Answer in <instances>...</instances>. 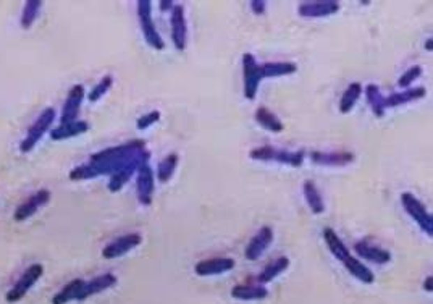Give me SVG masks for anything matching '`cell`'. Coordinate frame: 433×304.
<instances>
[{
	"mask_svg": "<svg viewBox=\"0 0 433 304\" xmlns=\"http://www.w3.org/2000/svg\"><path fill=\"white\" fill-rule=\"evenodd\" d=\"M146 149V143L141 139H135V141L120 144V146L107 147L104 151L91 156L89 162L85 166H80L70 172L71 182H78V180H91L97 178L101 175H113L117 170H120L125 164Z\"/></svg>",
	"mask_w": 433,
	"mask_h": 304,
	"instance_id": "1",
	"label": "cell"
},
{
	"mask_svg": "<svg viewBox=\"0 0 433 304\" xmlns=\"http://www.w3.org/2000/svg\"><path fill=\"white\" fill-rule=\"evenodd\" d=\"M54 120H55V110L52 107H45V109L39 113V117L36 118L33 125L29 126V130L27 131V136L23 138V141L20 143V151L23 154L33 151L36 144L41 141V138L50 130Z\"/></svg>",
	"mask_w": 433,
	"mask_h": 304,
	"instance_id": "2",
	"label": "cell"
},
{
	"mask_svg": "<svg viewBox=\"0 0 433 304\" xmlns=\"http://www.w3.org/2000/svg\"><path fill=\"white\" fill-rule=\"evenodd\" d=\"M138 20H139V27H141L142 36H144V39H146V43L151 45L152 49L163 50L165 41L162 39V36L159 34V31L152 20V2H149V0H139Z\"/></svg>",
	"mask_w": 433,
	"mask_h": 304,
	"instance_id": "3",
	"label": "cell"
},
{
	"mask_svg": "<svg viewBox=\"0 0 433 304\" xmlns=\"http://www.w3.org/2000/svg\"><path fill=\"white\" fill-rule=\"evenodd\" d=\"M249 157L252 159V161H260V162L275 161L278 164H286V166H291V167H301L304 162V151L291 152V151H285V149L262 146V147L252 149Z\"/></svg>",
	"mask_w": 433,
	"mask_h": 304,
	"instance_id": "4",
	"label": "cell"
},
{
	"mask_svg": "<svg viewBox=\"0 0 433 304\" xmlns=\"http://www.w3.org/2000/svg\"><path fill=\"white\" fill-rule=\"evenodd\" d=\"M149 159H151V152L146 151V149L138 152L136 156L130 159V161H128L120 170H117L115 173L110 175V180H108V191L110 193L120 191V189L130 182L133 175L138 173V170L141 168L144 164H149Z\"/></svg>",
	"mask_w": 433,
	"mask_h": 304,
	"instance_id": "5",
	"label": "cell"
},
{
	"mask_svg": "<svg viewBox=\"0 0 433 304\" xmlns=\"http://www.w3.org/2000/svg\"><path fill=\"white\" fill-rule=\"evenodd\" d=\"M43 274H44V267L41 264L29 266L28 269L23 272L22 277L18 278L17 283H15L12 290L7 293L5 300H7V303H10V304L22 301L23 298L27 296V293H29L31 288H33L36 283H38L39 278L43 277Z\"/></svg>",
	"mask_w": 433,
	"mask_h": 304,
	"instance_id": "6",
	"label": "cell"
},
{
	"mask_svg": "<svg viewBox=\"0 0 433 304\" xmlns=\"http://www.w3.org/2000/svg\"><path fill=\"white\" fill-rule=\"evenodd\" d=\"M401 204H403L406 212L417 222V225L420 226L422 231L429 236H433V217L430 212H427L425 205L412 193L401 194Z\"/></svg>",
	"mask_w": 433,
	"mask_h": 304,
	"instance_id": "7",
	"label": "cell"
},
{
	"mask_svg": "<svg viewBox=\"0 0 433 304\" xmlns=\"http://www.w3.org/2000/svg\"><path fill=\"white\" fill-rule=\"evenodd\" d=\"M262 80H264V76H262L260 65L257 64L256 57L249 52H246L243 55V83H244L246 99L249 101L256 99Z\"/></svg>",
	"mask_w": 433,
	"mask_h": 304,
	"instance_id": "8",
	"label": "cell"
},
{
	"mask_svg": "<svg viewBox=\"0 0 433 304\" xmlns=\"http://www.w3.org/2000/svg\"><path fill=\"white\" fill-rule=\"evenodd\" d=\"M136 191L139 203L142 205L152 204L154 191H156V175H154V170L149 164H144V166L138 170Z\"/></svg>",
	"mask_w": 433,
	"mask_h": 304,
	"instance_id": "9",
	"label": "cell"
},
{
	"mask_svg": "<svg viewBox=\"0 0 433 304\" xmlns=\"http://www.w3.org/2000/svg\"><path fill=\"white\" fill-rule=\"evenodd\" d=\"M50 201V191L49 189H39L38 193L31 194L27 201H23L22 204L18 205L17 210L13 214L15 222H24L33 217V215L38 212L41 208H44Z\"/></svg>",
	"mask_w": 433,
	"mask_h": 304,
	"instance_id": "10",
	"label": "cell"
},
{
	"mask_svg": "<svg viewBox=\"0 0 433 304\" xmlns=\"http://www.w3.org/2000/svg\"><path fill=\"white\" fill-rule=\"evenodd\" d=\"M170 27H172V41L178 50L186 49L188 43V24L182 5H175L170 15Z\"/></svg>",
	"mask_w": 433,
	"mask_h": 304,
	"instance_id": "11",
	"label": "cell"
},
{
	"mask_svg": "<svg viewBox=\"0 0 433 304\" xmlns=\"http://www.w3.org/2000/svg\"><path fill=\"white\" fill-rule=\"evenodd\" d=\"M142 236L139 233H128L123 235L120 238L113 240L110 245H107L104 249H102V256L105 259H117V257H122L128 254V252L138 248L141 245Z\"/></svg>",
	"mask_w": 433,
	"mask_h": 304,
	"instance_id": "12",
	"label": "cell"
},
{
	"mask_svg": "<svg viewBox=\"0 0 433 304\" xmlns=\"http://www.w3.org/2000/svg\"><path fill=\"white\" fill-rule=\"evenodd\" d=\"M82 99H85V87L81 85H75L66 94V101L61 109L60 125H66V123H73L78 118V113L81 109Z\"/></svg>",
	"mask_w": 433,
	"mask_h": 304,
	"instance_id": "13",
	"label": "cell"
},
{
	"mask_svg": "<svg viewBox=\"0 0 433 304\" xmlns=\"http://www.w3.org/2000/svg\"><path fill=\"white\" fill-rule=\"evenodd\" d=\"M339 12V3L335 0H317V2L299 3L298 13L304 18H323L332 17Z\"/></svg>",
	"mask_w": 433,
	"mask_h": 304,
	"instance_id": "14",
	"label": "cell"
},
{
	"mask_svg": "<svg viewBox=\"0 0 433 304\" xmlns=\"http://www.w3.org/2000/svg\"><path fill=\"white\" fill-rule=\"evenodd\" d=\"M273 243V230L270 226H262L257 233L252 236L249 243L246 246L244 256L247 261H257L264 252L270 248Z\"/></svg>",
	"mask_w": 433,
	"mask_h": 304,
	"instance_id": "15",
	"label": "cell"
},
{
	"mask_svg": "<svg viewBox=\"0 0 433 304\" xmlns=\"http://www.w3.org/2000/svg\"><path fill=\"white\" fill-rule=\"evenodd\" d=\"M235 266L236 262L231 257H212V259L199 261L194 267V272L199 277H212L233 270Z\"/></svg>",
	"mask_w": 433,
	"mask_h": 304,
	"instance_id": "16",
	"label": "cell"
},
{
	"mask_svg": "<svg viewBox=\"0 0 433 304\" xmlns=\"http://www.w3.org/2000/svg\"><path fill=\"white\" fill-rule=\"evenodd\" d=\"M311 159L317 166H330V167H342L354 162V154L349 151H332V152H311Z\"/></svg>",
	"mask_w": 433,
	"mask_h": 304,
	"instance_id": "17",
	"label": "cell"
},
{
	"mask_svg": "<svg viewBox=\"0 0 433 304\" xmlns=\"http://www.w3.org/2000/svg\"><path fill=\"white\" fill-rule=\"evenodd\" d=\"M115 285H117V277L113 274H104V275L92 278V280L85 283V287H82V290L78 296V301H85L89 296L99 295V293L108 290V288H112Z\"/></svg>",
	"mask_w": 433,
	"mask_h": 304,
	"instance_id": "18",
	"label": "cell"
},
{
	"mask_svg": "<svg viewBox=\"0 0 433 304\" xmlns=\"http://www.w3.org/2000/svg\"><path fill=\"white\" fill-rule=\"evenodd\" d=\"M267 295H269V290L264 285H259V283H241V285L231 288V296L241 301L264 300Z\"/></svg>",
	"mask_w": 433,
	"mask_h": 304,
	"instance_id": "19",
	"label": "cell"
},
{
	"mask_svg": "<svg viewBox=\"0 0 433 304\" xmlns=\"http://www.w3.org/2000/svg\"><path fill=\"white\" fill-rule=\"evenodd\" d=\"M354 251L358 252L360 257H364V259H367V261L374 262V264H379V266H385L391 261L390 251L381 249V248H379V246L369 245V243H365V241L355 243Z\"/></svg>",
	"mask_w": 433,
	"mask_h": 304,
	"instance_id": "20",
	"label": "cell"
},
{
	"mask_svg": "<svg viewBox=\"0 0 433 304\" xmlns=\"http://www.w3.org/2000/svg\"><path fill=\"white\" fill-rule=\"evenodd\" d=\"M425 96H427L425 87H407L403 92H395V94L385 97V106L386 109H393V107L409 104L412 101L424 99Z\"/></svg>",
	"mask_w": 433,
	"mask_h": 304,
	"instance_id": "21",
	"label": "cell"
},
{
	"mask_svg": "<svg viewBox=\"0 0 433 304\" xmlns=\"http://www.w3.org/2000/svg\"><path fill=\"white\" fill-rule=\"evenodd\" d=\"M87 131H89V123L86 120H76L73 123H66V125L54 128V130L50 131V138H52L54 141H61V139L85 135Z\"/></svg>",
	"mask_w": 433,
	"mask_h": 304,
	"instance_id": "22",
	"label": "cell"
},
{
	"mask_svg": "<svg viewBox=\"0 0 433 304\" xmlns=\"http://www.w3.org/2000/svg\"><path fill=\"white\" fill-rule=\"evenodd\" d=\"M323 240H325V243H327L330 252L335 256V259H338L339 262H344L349 256H351L349 254V249L344 246L342 238H339V236L337 235V231H335L333 229L323 230Z\"/></svg>",
	"mask_w": 433,
	"mask_h": 304,
	"instance_id": "23",
	"label": "cell"
},
{
	"mask_svg": "<svg viewBox=\"0 0 433 304\" xmlns=\"http://www.w3.org/2000/svg\"><path fill=\"white\" fill-rule=\"evenodd\" d=\"M254 118H256V122L267 131L281 133L283 130H285L283 122L270 109H267V107H259V109H257L254 113Z\"/></svg>",
	"mask_w": 433,
	"mask_h": 304,
	"instance_id": "24",
	"label": "cell"
},
{
	"mask_svg": "<svg viewBox=\"0 0 433 304\" xmlns=\"http://www.w3.org/2000/svg\"><path fill=\"white\" fill-rule=\"evenodd\" d=\"M288 267H290V259H288L286 256L278 257V259L270 262V264L257 275V283H259V285H265V283L275 280V278L278 275H281Z\"/></svg>",
	"mask_w": 433,
	"mask_h": 304,
	"instance_id": "25",
	"label": "cell"
},
{
	"mask_svg": "<svg viewBox=\"0 0 433 304\" xmlns=\"http://www.w3.org/2000/svg\"><path fill=\"white\" fill-rule=\"evenodd\" d=\"M302 193H304V198H306L309 208H311V210L314 214H322L325 210V204H323V198L321 191H318L317 184L312 182V180H306V182L302 183Z\"/></svg>",
	"mask_w": 433,
	"mask_h": 304,
	"instance_id": "26",
	"label": "cell"
},
{
	"mask_svg": "<svg viewBox=\"0 0 433 304\" xmlns=\"http://www.w3.org/2000/svg\"><path fill=\"white\" fill-rule=\"evenodd\" d=\"M343 264H344V267H346V270L349 272V274L358 278V280H360L362 283H367V285H370V283L375 282L374 272L370 270L367 266H364L362 262L358 259V257L349 256L348 259L343 262Z\"/></svg>",
	"mask_w": 433,
	"mask_h": 304,
	"instance_id": "27",
	"label": "cell"
},
{
	"mask_svg": "<svg viewBox=\"0 0 433 304\" xmlns=\"http://www.w3.org/2000/svg\"><path fill=\"white\" fill-rule=\"evenodd\" d=\"M85 280L81 278H76V280H71L68 285H65L61 290L57 293L52 298V304H68L70 301H78V296L85 287Z\"/></svg>",
	"mask_w": 433,
	"mask_h": 304,
	"instance_id": "28",
	"label": "cell"
},
{
	"mask_svg": "<svg viewBox=\"0 0 433 304\" xmlns=\"http://www.w3.org/2000/svg\"><path fill=\"white\" fill-rule=\"evenodd\" d=\"M260 70L264 78H277V76L296 73L298 65L291 64V61H269V64L260 65Z\"/></svg>",
	"mask_w": 433,
	"mask_h": 304,
	"instance_id": "29",
	"label": "cell"
},
{
	"mask_svg": "<svg viewBox=\"0 0 433 304\" xmlns=\"http://www.w3.org/2000/svg\"><path fill=\"white\" fill-rule=\"evenodd\" d=\"M365 97H367V102L369 106L372 107L375 117L379 118L383 117L386 112V106H385V96L381 94L380 87L375 85H367L365 86Z\"/></svg>",
	"mask_w": 433,
	"mask_h": 304,
	"instance_id": "30",
	"label": "cell"
},
{
	"mask_svg": "<svg viewBox=\"0 0 433 304\" xmlns=\"http://www.w3.org/2000/svg\"><path fill=\"white\" fill-rule=\"evenodd\" d=\"M179 157L178 154H168L167 157L162 159L157 166V180L161 183H168L172 180L175 170L178 167Z\"/></svg>",
	"mask_w": 433,
	"mask_h": 304,
	"instance_id": "31",
	"label": "cell"
},
{
	"mask_svg": "<svg viewBox=\"0 0 433 304\" xmlns=\"http://www.w3.org/2000/svg\"><path fill=\"white\" fill-rule=\"evenodd\" d=\"M362 94V85L360 83H351L346 91L343 92L342 99H339V112L342 113H349L353 110V107L355 106V102Z\"/></svg>",
	"mask_w": 433,
	"mask_h": 304,
	"instance_id": "32",
	"label": "cell"
},
{
	"mask_svg": "<svg viewBox=\"0 0 433 304\" xmlns=\"http://www.w3.org/2000/svg\"><path fill=\"white\" fill-rule=\"evenodd\" d=\"M41 7H43V2H41V0H28V2L24 3L22 20H20V24H22L23 29H29L33 27L36 18L39 17Z\"/></svg>",
	"mask_w": 433,
	"mask_h": 304,
	"instance_id": "33",
	"label": "cell"
},
{
	"mask_svg": "<svg viewBox=\"0 0 433 304\" xmlns=\"http://www.w3.org/2000/svg\"><path fill=\"white\" fill-rule=\"evenodd\" d=\"M113 85V78L110 75H107L102 78L99 83H97L94 87H92V91L89 92V96H87V99H89L91 102H97L101 99V97H104L108 89H110Z\"/></svg>",
	"mask_w": 433,
	"mask_h": 304,
	"instance_id": "34",
	"label": "cell"
},
{
	"mask_svg": "<svg viewBox=\"0 0 433 304\" xmlns=\"http://www.w3.org/2000/svg\"><path fill=\"white\" fill-rule=\"evenodd\" d=\"M422 75V66L420 65H414L411 66V68H407L403 75H401V78L398 80V86L404 87V89H407L414 81L419 78V76Z\"/></svg>",
	"mask_w": 433,
	"mask_h": 304,
	"instance_id": "35",
	"label": "cell"
},
{
	"mask_svg": "<svg viewBox=\"0 0 433 304\" xmlns=\"http://www.w3.org/2000/svg\"><path fill=\"white\" fill-rule=\"evenodd\" d=\"M159 120H161V112L152 110V112L146 113V115H142L141 118H138L136 126H138V130H146V128H149L151 125H156Z\"/></svg>",
	"mask_w": 433,
	"mask_h": 304,
	"instance_id": "36",
	"label": "cell"
},
{
	"mask_svg": "<svg viewBox=\"0 0 433 304\" xmlns=\"http://www.w3.org/2000/svg\"><path fill=\"white\" fill-rule=\"evenodd\" d=\"M249 5H251L252 13H254V15H264L265 13L267 3L264 2V0H252Z\"/></svg>",
	"mask_w": 433,
	"mask_h": 304,
	"instance_id": "37",
	"label": "cell"
},
{
	"mask_svg": "<svg viewBox=\"0 0 433 304\" xmlns=\"http://www.w3.org/2000/svg\"><path fill=\"white\" fill-rule=\"evenodd\" d=\"M159 7H161L162 12H167V10H173L175 5H173L172 0H162V2L159 3Z\"/></svg>",
	"mask_w": 433,
	"mask_h": 304,
	"instance_id": "38",
	"label": "cell"
},
{
	"mask_svg": "<svg viewBox=\"0 0 433 304\" xmlns=\"http://www.w3.org/2000/svg\"><path fill=\"white\" fill-rule=\"evenodd\" d=\"M424 290L427 291V293H432L433 291V278H432V275H429L425 278V282H424Z\"/></svg>",
	"mask_w": 433,
	"mask_h": 304,
	"instance_id": "39",
	"label": "cell"
},
{
	"mask_svg": "<svg viewBox=\"0 0 433 304\" xmlns=\"http://www.w3.org/2000/svg\"><path fill=\"white\" fill-rule=\"evenodd\" d=\"M432 45H433V41H432V38H430V39L425 43V49H427V50H432V49H433Z\"/></svg>",
	"mask_w": 433,
	"mask_h": 304,
	"instance_id": "40",
	"label": "cell"
}]
</instances>
